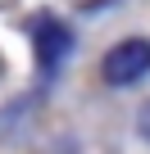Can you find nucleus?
<instances>
[{"instance_id": "obj_3", "label": "nucleus", "mask_w": 150, "mask_h": 154, "mask_svg": "<svg viewBox=\"0 0 150 154\" xmlns=\"http://www.w3.org/2000/svg\"><path fill=\"white\" fill-rule=\"evenodd\" d=\"M136 127H141V136H145V140H150V104H145V109H141V113H136Z\"/></svg>"}, {"instance_id": "obj_2", "label": "nucleus", "mask_w": 150, "mask_h": 154, "mask_svg": "<svg viewBox=\"0 0 150 154\" xmlns=\"http://www.w3.org/2000/svg\"><path fill=\"white\" fill-rule=\"evenodd\" d=\"M32 50H37V68H41V77L55 72V68L68 59V50H73V32H68V23H59V18H37V23H32Z\"/></svg>"}, {"instance_id": "obj_1", "label": "nucleus", "mask_w": 150, "mask_h": 154, "mask_svg": "<svg viewBox=\"0 0 150 154\" xmlns=\"http://www.w3.org/2000/svg\"><path fill=\"white\" fill-rule=\"evenodd\" d=\"M145 72H150V41H141V36L136 41H118L100 63V77L109 86H132Z\"/></svg>"}]
</instances>
